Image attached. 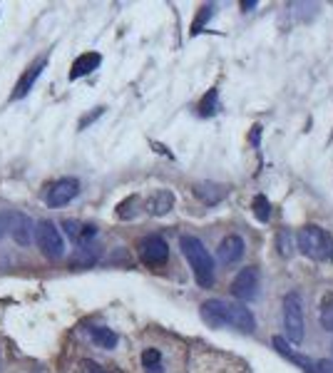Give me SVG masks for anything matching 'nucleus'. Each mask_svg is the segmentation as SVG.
<instances>
[{
	"label": "nucleus",
	"mask_w": 333,
	"mask_h": 373,
	"mask_svg": "<svg viewBox=\"0 0 333 373\" xmlns=\"http://www.w3.org/2000/svg\"><path fill=\"white\" fill-rule=\"evenodd\" d=\"M276 249H279V254L284 256V259H291L296 251V236L291 234L289 229H281L279 234H276Z\"/></svg>",
	"instance_id": "412c9836"
},
{
	"label": "nucleus",
	"mask_w": 333,
	"mask_h": 373,
	"mask_svg": "<svg viewBox=\"0 0 333 373\" xmlns=\"http://www.w3.org/2000/svg\"><path fill=\"white\" fill-rule=\"evenodd\" d=\"M331 361H333V358H331Z\"/></svg>",
	"instance_id": "c756f323"
},
{
	"label": "nucleus",
	"mask_w": 333,
	"mask_h": 373,
	"mask_svg": "<svg viewBox=\"0 0 333 373\" xmlns=\"http://www.w3.org/2000/svg\"><path fill=\"white\" fill-rule=\"evenodd\" d=\"M252 209H254V217H256L259 222H269L271 219V202L266 199V194H256L252 202Z\"/></svg>",
	"instance_id": "4be33fe9"
},
{
	"label": "nucleus",
	"mask_w": 333,
	"mask_h": 373,
	"mask_svg": "<svg viewBox=\"0 0 333 373\" xmlns=\"http://www.w3.org/2000/svg\"><path fill=\"white\" fill-rule=\"evenodd\" d=\"M95 261H97V251H95V246H90V244H85V246H80V249L75 251V256L70 259V269H90V267H95Z\"/></svg>",
	"instance_id": "f3484780"
},
{
	"label": "nucleus",
	"mask_w": 333,
	"mask_h": 373,
	"mask_svg": "<svg viewBox=\"0 0 333 373\" xmlns=\"http://www.w3.org/2000/svg\"><path fill=\"white\" fill-rule=\"evenodd\" d=\"M259 132H261V127L256 125V127H254V132H252V139H254V142H259Z\"/></svg>",
	"instance_id": "c85d7f7f"
},
{
	"label": "nucleus",
	"mask_w": 333,
	"mask_h": 373,
	"mask_svg": "<svg viewBox=\"0 0 333 373\" xmlns=\"http://www.w3.org/2000/svg\"><path fill=\"white\" fill-rule=\"evenodd\" d=\"M179 246H182L184 259H187L189 267H192L197 284L202 289H209L211 284H214V259H211V254L207 251L204 241L194 234H184L182 239H179Z\"/></svg>",
	"instance_id": "f03ea898"
},
{
	"label": "nucleus",
	"mask_w": 333,
	"mask_h": 373,
	"mask_svg": "<svg viewBox=\"0 0 333 373\" xmlns=\"http://www.w3.org/2000/svg\"><path fill=\"white\" fill-rule=\"evenodd\" d=\"M226 186L216 184V182H199V184H194V194H197L199 202H204L207 207H214V204H219L221 199L226 197Z\"/></svg>",
	"instance_id": "ddd939ff"
},
{
	"label": "nucleus",
	"mask_w": 333,
	"mask_h": 373,
	"mask_svg": "<svg viewBox=\"0 0 333 373\" xmlns=\"http://www.w3.org/2000/svg\"><path fill=\"white\" fill-rule=\"evenodd\" d=\"M77 194H80V182H77L75 177H63V179L53 182V184L48 186L45 202H48V207L58 209V207H65V204H70Z\"/></svg>",
	"instance_id": "0eeeda50"
},
{
	"label": "nucleus",
	"mask_w": 333,
	"mask_h": 373,
	"mask_svg": "<svg viewBox=\"0 0 333 373\" xmlns=\"http://www.w3.org/2000/svg\"><path fill=\"white\" fill-rule=\"evenodd\" d=\"M172 207H174V194L169 189H159L147 202V212L155 214V217H164L166 212H172Z\"/></svg>",
	"instance_id": "dca6fc26"
},
{
	"label": "nucleus",
	"mask_w": 333,
	"mask_h": 373,
	"mask_svg": "<svg viewBox=\"0 0 333 373\" xmlns=\"http://www.w3.org/2000/svg\"><path fill=\"white\" fill-rule=\"evenodd\" d=\"M45 65H48V60H35V63L30 65V68L22 72V77L18 80V85H15V92H13V100H20V97H25L27 92L32 90V85H35V80H38L40 75H43V70H45Z\"/></svg>",
	"instance_id": "f8f14e48"
},
{
	"label": "nucleus",
	"mask_w": 333,
	"mask_h": 373,
	"mask_svg": "<svg viewBox=\"0 0 333 373\" xmlns=\"http://www.w3.org/2000/svg\"><path fill=\"white\" fill-rule=\"evenodd\" d=\"M296 249H301L313 261H326L333 256V239L328 232H323L316 224H306L301 232L296 234Z\"/></svg>",
	"instance_id": "7ed1b4c3"
},
{
	"label": "nucleus",
	"mask_w": 333,
	"mask_h": 373,
	"mask_svg": "<svg viewBox=\"0 0 333 373\" xmlns=\"http://www.w3.org/2000/svg\"><path fill=\"white\" fill-rule=\"evenodd\" d=\"M142 363H145L147 373H162V353L157 348H145Z\"/></svg>",
	"instance_id": "5701e85b"
},
{
	"label": "nucleus",
	"mask_w": 333,
	"mask_h": 373,
	"mask_svg": "<svg viewBox=\"0 0 333 373\" xmlns=\"http://www.w3.org/2000/svg\"><path fill=\"white\" fill-rule=\"evenodd\" d=\"M318 319H321L323 331H331L333 334V291L323 293L321 306H318Z\"/></svg>",
	"instance_id": "6ab92c4d"
},
{
	"label": "nucleus",
	"mask_w": 333,
	"mask_h": 373,
	"mask_svg": "<svg viewBox=\"0 0 333 373\" xmlns=\"http://www.w3.org/2000/svg\"><path fill=\"white\" fill-rule=\"evenodd\" d=\"M140 256L150 267H162L169 259V246H166V241L159 234H150L140 241Z\"/></svg>",
	"instance_id": "6e6552de"
},
{
	"label": "nucleus",
	"mask_w": 333,
	"mask_h": 373,
	"mask_svg": "<svg viewBox=\"0 0 333 373\" xmlns=\"http://www.w3.org/2000/svg\"><path fill=\"white\" fill-rule=\"evenodd\" d=\"M219 90H209L204 97H202V102H199V115L202 118H214L216 112H219Z\"/></svg>",
	"instance_id": "aec40b11"
},
{
	"label": "nucleus",
	"mask_w": 333,
	"mask_h": 373,
	"mask_svg": "<svg viewBox=\"0 0 333 373\" xmlns=\"http://www.w3.org/2000/svg\"><path fill=\"white\" fill-rule=\"evenodd\" d=\"M211 15H214V6H204V8H202V13H199L197 20H194V25H192V35H197V32L202 30V25H204V23H209Z\"/></svg>",
	"instance_id": "b1692460"
},
{
	"label": "nucleus",
	"mask_w": 333,
	"mask_h": 373,
	"mask_svg": "<svg viewBox=\"0 0 333 373\" xmlns=\"http://www.w3.org/2000/svg\"><path fill=\"white\" fill-rule=\"evenodd\" d=\"M316 373H333V361H318Z\"/></svg>",
	"instance_id": "bb28decb"
},
{
	"label": "nucleus",
	"mask_w": 333,
	"mask_h": 373,
	"mask_svg": "<svg viewBox=\"0 0 333 373\" xmlns=\"http://www.w3.org/2000/svg\"><path fill=\"white\" fill-rule=\"evenodd\" d=\"M63 227H65V232H67V236H70L77 246H85L87 241L97 236V227H92V224H80V222H75V219L63 222Z\"/></svg>",
	"instance_id": "4468645a"
},
{
	"label": "nucleus",
	"mask_w": 333,
	"mask_h": 373,
	"mask_svg": "<svg viewBox=\"0 0 333 373\" xmlns=\"http://www.w3.org/2000/svg\"><path fill=\"white\" fill-rule=\"evenodd\" d=\"M103 112H105V107H95V112H92V115H87V118H82V120H80V129H85L87 125H92V122H95V120L100 118Z\"/></svg>",
	"instance_id": "393cba45"
},
{
	"label": "nucleus",
	"mask_w": 333,
	"mask_h": 373,
	"mask_svg": "<svg viewBox=\"0 0 333 373\" xmlns=\"http://www.w3.org/2000/svg\"><path fill=\"white\" fill-rule=\"evenodd\" d=\"M35 241H38L40 251L50 261H58L65 254V239L60 234L58 224L50 222V219H43L40 224H35Z\"/></svg>",
	"instance_id": "39448f33"
},
{
	"label": "nucleus",
	"mask_w": 333,
	"mask_h": 373,
	"mask_svg": "<svg viewBox=\"0 0 333 373\" xmlns=\"http://www.w3.org/2000/svg\"><path fill=\"white\" fill-rule=\"evenodd\" d=\"M244 249H247V244H244L242 236L229 234V236H224V239L219 241L216 256H219V261H224V264H237V261L244 256Z\"/></svg>",
	"instance_id": "9b49d317"
},
{
	"label": "nucleus",
	"mask_w": 333,
	"mask_h": 373,
	"mask_svg": "<svg viewBox=\"0 0 333 373\" xmlns=\"http://www.w3.org/2000/svg\"><path fill=\"white\" fill-rule=\"evenodd\" d=\"M259 284H261V277H259L256 267H247L234 277L231 282V296L239 298L242 304H249L259 296Z\"/></svg>",
	"instance_id": "423d86ee"
},
{
	"label": "nucleus",
	"mask_w": 333,
	"mask_h": 373,
	"mask_svg": "<svg viewBox=\"0 0 333 373\" xmlns=\"http://www.w3.org/2000/svg\"><path fill=\"white\" fill-rule=\"evenodd\" d=\"M90 336H92V341H95L100 348H115L117 346V334H115L112 329H107V326H92Z\"/></svg>",
	"instance_id": "a211bd4d"
},
{
	"label": "nucleus",
	"mask_w": 333,
	"mask_h": 373,
	"mask_svg": "<svg viewBox=\"0 0 333 373\" xmlns=\"http://www.w3.org/2000/svg\"><path fill=\"white\" fill-rule=\"evenodd\" d=\"M256 6H259L256 0H249V3H247V0H244V3H242V8H244V11H247V8H249V11H252V8H256Z\"/></svg>",
	"instance_id": "cd10ccee"
},
{
	"label": "nucleus",
	"mask_w": 333,
	"mask_h": 373,
	"mask_svg": "<svg viewBox=\"0 0 333 373\" xmlns=\"http://www.w3.org/2000/svg\"><path fill=\"white\" fill-rule=\"evenodd\" d=\"M6 229L20 246H30L32 236H35V224L25 214H8L6 217Z\"/></svg>",
	"instance_id": "1a4fd4ad"
},
{
	"label": "nucleus",
	"mask_w": 333,
	"mask_h": 373,
	"mask_svg": "<svg viewBox=\"0 0 333 373\" xmlns=\"http://www.w3.org/2000/svg\"><path fill=\"white\" fill-rule=\"evenodd\" d=\"M271 343H274V348L281 353V356H286L291 363H296V366L301 368V371H306V373H316V361H311L308 356H303V353H299L294 346H291L289 341H286L284 336H274L271 339Z\"/></svg>",
	"instance_id": "9d476101"
},
{
	"label": "nucleus",
	"mask_w": 333,
	"mask_h": 373,
	"mask_svg": "<svg viewBox=\"0 0 333 373\" xmlns=\"http://www.w3.org/2000/svg\"><path fill=\"white\" fill-rule=\"evenodd\" d=\"M82 373H107L103 366H97L95 361H82Z\"/></svg>",
	"instance_id": "a878e982"
},
{
	"label": "nucleus",
	"mask_w": 333,
	"mask_h": 373,
	"mask_svg": "<svg viewBox=\"0 0 333 373\" xmlns=\"http://www.w3.org/2000/svg\"><path fill=\"white\" fill-rule=\"evenodd\" d=\"M103 65V55L100 53H85L72 63L70 70V80H77V77H85V75L95 72L97 68Z\"/></svg>",
	"instance_id": "2eb2a0df"
},
{
	"label": "nucleus",
	"mask_w": 333,
	"mask_h": 373,
	"mask_svg": "<svg viewBox=\"0 0 333 373\" xmlns=\"http://www.w3.org/2000/svg\"><path fill=\"white\" fill-rule=\"evenodd\" d=\"M202 319L211 329H239L244 334H254L256 331V319L247 309V304H234V301H224V298H209L202 304Z\"/></svg>",
	"instance_id": "f257e3e1"
},
{
	"label": "nucleus",
	"mask_w": 333,
	"mask_h": 373,
	"mask_svg": "<svg viewBox=\"0 0 333 373\" xmlns=\"http://www.w3.org/2000/svg\"><path fill=\"white\" fill-rule=\"evenodd\" d=\"M284 339L291 343V346H299L303 343V336H306V321H303V301L301 293L291 291L284 296Z\"/></svg>",
	"instance_id": "20e7f679"
}]
</instances>
